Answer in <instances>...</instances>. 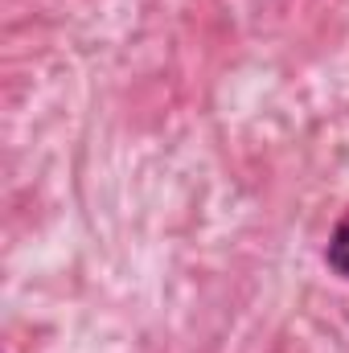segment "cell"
<instances>
[{
	"label": "cell",
	"instance_id": "obj_1",
	"mask_svg": "<svg viewBox=\"0 0 349 353\" xmlns=\"http://www.w3.org/2000/svg\"><path fill=\"white\" fill-rule=\"evenodd\" d=\"M325 259H329V267H333L341 279H349V210L341 214V222L333 226V239H329Z\"/></svg>",
	"mask_w": 349,
	"mask_h": 353
}]
</instances>
